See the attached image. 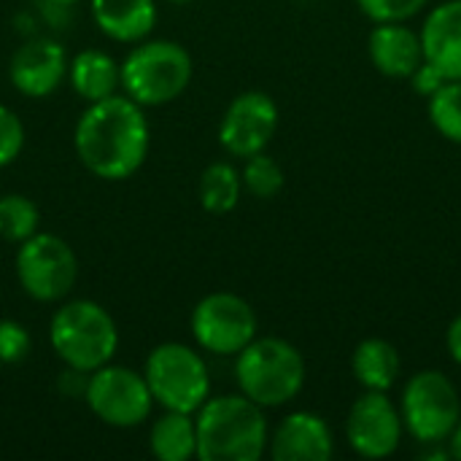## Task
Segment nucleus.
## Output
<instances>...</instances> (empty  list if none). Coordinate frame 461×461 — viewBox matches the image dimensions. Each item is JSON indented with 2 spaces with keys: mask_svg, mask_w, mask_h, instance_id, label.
Segmentation results:
<instances>
[{
  "mask_svg": "<svg viewBox=\"0 0 461 461\" xmlns=\"http://www.w3.org/2000/svg\"><path fill=\"white\" fill-rule=\"evenodd\" d=\"M81 165L105 181H122L138 173L149 157V122L143 105L127 95H111L89 103L73 132Z\"/></svg>",
  "mask_w": 461,
  "mask_h": 461,
  "instance_id": "obj_1",
  "label": "nucleus"
},
{
  "mask_svg": "<svg viewBox=\"0 0 461 461\" xmlns=\"http://www.w3.org/2000/svg\"><path fill=\"white\" fill-rule=\"evenodd\" d=\"M194 416L200 461H259L265 456L270 443L267 419L249 397H208Z\"/></svg>",
  "mask_w": 461,
  "mask_h": 461,
  "instance_id": "obj_2",
  "label": "nucleus"
},
{
  "mask_svg": "<svg viewBox=\"0 0 461 461\" xmlns=\"http://www.w3.org/2000/svg\"><path fill=\"white\" fill-rule=\"evenodd\" d=\"M235 381L259 408H281L305 386V359L284 338H254L235 354Z\"/></svg>",
  "mask_w": 461,
  "mask_h": 461,
  "instance_id": "obj_3",
  "label": "nucleus"
},
{
  "mask_svg": "<svg viewBox=\"0 0 461 461\" xmlns=\"http://www.w3.org/2000/svg\"><path fill=\"white\" fill-rule=\"evenodd\" d=\"M49 343L70 370L89 375L113 359L119 330L103 305L92 300H70L51 316Z\"/></svg>",
  "mask_w": 461,
  "mask_h": 461,
  "instance_id": "obj_4",
  "label": "nucleus"
},
{
  "mask_svg": "<svg viewBox=\"0 0 461 461\" xmlns=\"http://www.w3.org/2000/svg\"><path fill=\"white\" fill-rule=\"evenodd\" d=\"M122 89L138 105H165L184 95L194 65L189 51L176 41H146L130 51L119 68Z\"/></svg>",
  "mask_w": 461,
  "mask_h": 461,
  "instance_id": "obj_5",
  "label": "nucleus"
},
{
  "mask_svg": "<svg viewBox=\"0 0 461 461\" xmlns=\"http://www.w3.org/2000/svg\"><path fill=\"white\" fill-rule=\"evenodd\" d=\"M143 378L157 405L165 411L197 413L211 397V375L203 357L184 343H162L149 359Z\"/></svg>",
  "mask_w": 461,
  "mask_h": 461,
  "instance_id": "obj_6",
  "label": "nucleus"
},
{
  "mask_svg": "<svg viewBox=\"0 0 461 461\" xmlns=\"http://www.w3.org/2000/svg\"><path fill=\"white\" fill-rule=\"evenodd\" d=\"M400 416L405 432L413 440L424 446H438L448 440L454 427L459 424V392L440 370H421L402 389Z\"/></svg>",
  "mask_w": 461,
  "mask_h": 461,
  "instance_id": "obj_7",
  "label": "nucleus"
},
{
  "mask_svg": "<svg viewBox=\"0 0 461 461\" xmlns=\"http://www.w3.org/2000/svg\"><path fill=\"white\" fill-rule=\"evenodd\" d=\"M16 278L27 297L38 303L65 300L78 278V259L68 240L51 232H35L16 251Z\"/></svg>",
  "mask_w": 461,
  "mask_h": 461,
  "instance_id": "obj_8",
  "label": "nucleus"
},
{
  "mask_svg": "<svg viewBox=\"0 0 461 461\" xmlns=\"http://www.w3.org/2000/svg\"><path fill=\"white\" fill-rule=\"evenodd\" d=\"M84 397L89 411L103 424L116 429L140 427L151 416V405H154L143 373L111 362L89 373V381L84 384Z\"/></svg>",
  "mask_w": 461,
  "mask_h": 461,
  "instance_id": "obj_9",
  "label": "nucleus"
},
{
  "mask_svg": "<svg viewBox=\"0 0 461 461\" xmlns=\"http://www.w3.org/2000/svg\"><path fill=\"white\" fill-rule=\"evenodd\" d=\"M192 335L203 351L235 357L257 338V313L243 297L213 292L194 305Z\"/></svg>",
  "mask_w": 461,
  "mask_h": 461,
  "instance_id": "obj_10",
  "label": "nucleus"
},
{
  "mask_svg": "<svg viewBox=\"0 0 461 461\" xmlns=\"http://www.w3.org/2000/svg\"><path fill=\"white\" fill-rule=\"evenodd\" d=\"M402 416L389 392H365L348 411L346 440L365 459H386L400 448Z\"/></svg>",
  "mask_w": 461,
  "mask_h": 461,
  "instance_id": "obj_11",
  "label": "nucleus"
},
{
  "mask_svg": "<svg viewBox=\"0 0 461 461\" xmlns=\"http://www.w3.org/2000/svg\"><path fill=\"white\" fill-rule=\"evenodd\" d=\"M278 130V105L265 92H243L238 95L219 124V143L227 154L238 159H249L267 149Z\"/></svg>",
  "mask_w": 461,
  "mask_h": 461,
  "instance_id": "obj_12",
  "label": "nucleus"
},
{
  "mask_svg": "<svg viewBox=\"0 0 461 461\" xmlns=\"http://www.w3.org/2000/svg\"><path fill=\"white\" fill-rule=\"evenodd\" d=\"M68 76V57L54 38H30L11 57V84L24 97H49Z\"/></svg>",
  "mask_w": 461,
  "mask_h": 461,
  "instance_id": "obj_13",
  "label": "nucleus"
},
{
  "mask_svg": "<svg viewBox=\"0 0 461 461\" xmlns=\"http://www.w3.org/2000/svg\"><path fill=\"white\" fill-rule=\"evenodd\" d=\"M267 448L276 461H327L335 451V440L321 416L297 411L276 427Z\"/></svg>",
  "mask_w": 461,
  "mask_h": 461,
  "instance_id": "obj_14",
  "label": "nucleus"
},
{
  "mask_svg": "<svg viewBox=\"0 0 461 461\" xmlns=\"http://www.w3.org/2000/svg\"><path fill=\"white\" fill-rule=\"evenodd\" d=\"M424 59L446 78L461 81V0L435 5L421 27Z\"/></svg>",
  "mask_w": 461,
  "mask_h": 461,
  "instance_id": "obj_15",
  "label": "nucleus"
},
{
  "mask_svg": "<svg viewBox=\"0 0 461 461\" xmlns=\"http://www.w3.org/2000/svg\"><path fill=\"white\" fill-rule=\"evenodd\" d=\"M367 54L386 78H411L424 62L421 35L405 22H378L367 38Z\"/></svg>",
  "mask_w": 461,
  "mask_h": 461,
  "instance_id": "obj_16",
  "label": "nucleus"
},
{
  "mask_svg": "<svg viewBox=\"0 0 461 461\" xmlns=\"http://www.w3.org/2000/svg\"><path fill=\"white\" fill-rule=\"evenodd\" d=\"M89 8L100 32L119 43H138L157 24L154 0H89Z\"/></svg>",
  "mask_w": 461,
  "mask_h": 461,
  "instance_id": "obj_17",
  "label": "nucleus"
},
{
  "mask_svg": "<svg viewBox=\"0 0 461 461\" xmlns=\"http://www.w3.org/2000/svg\"><path fill=\"white\" fill-rule=\"evenodd\" d=\"M68 78H70L73 92L86 103L105 100V97L116 95V89L122 86L119 65L113 62V57H108L100 49L78 51L68 62Z\"/></svg>",
  "mask_w": 461,
  "mask_h": 461,
  "instance_id": "obj_18",
  "label": "nucleus"
},
{
  "mask_svg": "<svg viewBox=\"0 0 461 461\" xmlns=\"http://www.w3.org/2000/svg\"><path fill=\"white\" fill-rule=\"evenodd\" d=\"M351 370L367 392H389L400 381L402 359L389 340L367 338L357 346L351 357Z\"/></svg>",
  "mask_w": 461,
  "mask_h": 461,
  "instance_id": "obj_19",
  "label": "nucleus"
},
{
  "mask_svg": "<svg viewBox=\"0 0 461 461\" xmlns=\"http://www.w3.org/2000/svg\"><path fill=\"white\" fill-rule=\"evenodd\" d=\"M149 448L159 461H189L197 456V429L192 413L165 411L151 424Z\"/></svg>",
  "mask_w": 461,
  "mask_h": 461,
  "instance_id": "obj_20",
  "label": "nucleus"
},
{
  "mask_svg": "<svg viewBox=\"0 0 461 461\" xmlns=\"http://www.w3.org/2000/svg\"><path fill=\"white\" fill-rule=\"evenodd\" d=\"M240 192H243L240 173L230 162H213L200 176L197 194H200V203L208 213H216V216L230 213L238 205Z\"/></svg>",
  "mask_w": 461,
  "mask_h": 461,
  "instance_id": "obj_21",
  "label": "nucleus"
},
{
  "mask_svg": "<svg viewBox=\"0 0 461 461\" xmlns=\"http://www.w3.org/2000/svg\"><path fill=\"white\" fill-rule=\"evenodd\" d=\"M41 211L24 194H3L0 197V238L8 243H24L38 232Z\"/></svg>",
  "mask_w": 461,
  "mask_h": 461,
  "instance_id": "obj_22",
  "label": "nucleus"
},
{
  "mask_svg": "<svg viewBox=\"0 0 461 461\" xmlns=\"http://www.w3.org/2000/svg\"><path fill=\"white\" fill-rule=\"evenodd\" d=\"M429 119L443 138L461 146V81H446L429 95Z\"/></svg>",
  "mask_w": 461,
  "mask_h": 461,
  "instance_id": "obj_23",
  "label": "nucleus"
},
{
  "mask_svg": "<svg viewBox=\"0 0 461 461\" xmlns=\"http://www.w3.org/2000/svg\"><path fill=\"white\" fill-rule=\"evenodd\" d=\"M240 181H243V189H249V194H254L259 200H270L284 189V170L273 157L259 151L246 159Z\"/></svg>",
  "mask_w": 461,
  "mask_h": 461,
  "instance_id": "obj_24",
  "label": "nucleus"
},
{
  "mask_svg": "<svg viewBox=\"0 0 461 461\" xmlns=\"http://www.w3.org/2000/svg\"><path fill=\"white\" fill-rule=\"evenodd\" d=\"M429 0H357V5L362 8V14L367 19L378 22H408L416 14H421V8H427Z\"/></svg>",
  "mask_w": 461,
  "mask_h": 461,
  "instance_id": "obj_25",
  "label": "nucleus"
},
{
  "mask_svg": "<svg viewBox=\"0 0 461 461\" xmlns=\"http://www.w3.org/2000/svg\"><path fill=\"white\" fill-rule=\"evenodd\" d=\"M30 348H32L30 332L19 321L3 319L0 321V365H19V362H24Z\"/></svg>",
  "mask_w": 461,
  "mask_h": 461,
  "instance_id": "obj_26",
  "label": "nucleus"
},
{
  "mask_svg": "<svg viewBox=\"0 0 461 461\" xmlns=\"http://www.w3.org/2000/svg\"><path fill=\"white\" fill-rule=\"evenodd\" d=\"M24 149V124L22 119L0 103V167L11 165Z\"/></svg>",
  "mask_w": 461,
  "mask_h": 461,
  "instance_id": "obj_27",
  "label": "nucleus"
},
{
  "mask_svg": "<svg viewBox=\"0 0 461 461\" xmlns=\"http://www.w3.org/2000/svg\"><path fill=\"white\" fill-rule=\"evenodd\" d=\"M411 84H413V89L419 92V95H424V97H429V95H435L443 84H446V78L424 59L421 65H419V70L408 78Z\"/></svg>",
  "mask_w": 461,
  "mask_h": 461,
  "instance_id": "obj_28",
  "label": "nucleus"
},
{
  "mask_svg": "<svg viewBox=\"0 0 461 461\" xmlns=\"http://www.w3.org/2000/svg\"><path fill=\"white\" fill-rule=\"evenodd\" d=\"M81 0H35L38 11L51 22V24H59V22H68L73 8L78 5Z\"/></svg>",
  "mask_w": 461,
  "mask_h": 461,
  "instance_id": "obj_29",
  "label": "nucleus"
},
{
  "mask_svg": "<svg viewBox=\"0 0 461 461\" xmlns=\"http://www.w3.org/2000/svg\"><path fill=\"white\" fill-rule=\"evenodd\" d=\"M446 346H448V354H451V359L456 362L461 367V313L451 321V327H448V335H446Z\"/></svg>",
  "mask_w": 461,
  "mask_h": 461,
  "instance_id": "obj_30",
  "label": "nucleus"
},
{
  "mask_svg": "<svg viewBox=\"0 0 461 461\" xmlns=\"http://www.w3.org/2000/svg\"><path fill=\"white\" fill-rule=\"evenodd\" d=\"M448 456L461 461V419H459V424L454 427L451 438H448Z\"/></svg>",
  "mask_w": 461,
  "mask_h": 461,
  "instance_id": "obj_31",
  "label": "nucleus"
}]
</instances>
